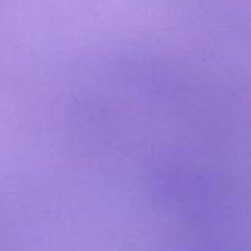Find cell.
Here are the masks:
<instances>
[]
</instances>
